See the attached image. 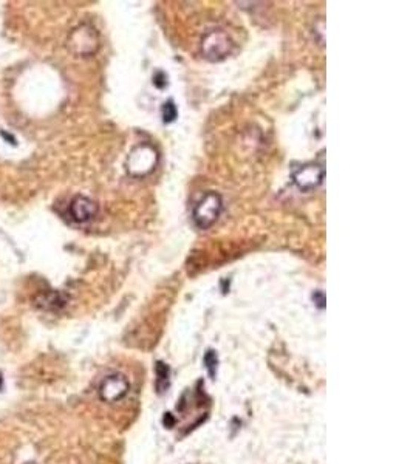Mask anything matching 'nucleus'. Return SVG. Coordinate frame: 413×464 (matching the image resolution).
Wrapping results in <instances>:
<instances>
[{"label": "nucleus", "mask_w": 413, "mask_h": 464, "mask_svg": "<svg viewBox=\"0 0 413 464\" xmlns=\"http://www.w3.org/2000/svg\"><path fill=\"white\" fill-rule=\"evenodd\" d=\"M313 300H314V302H318L316 305H318L319 308H323V304H325V299H323V292L322 291L316 292V295L313 296Z\"/></svg>", "instance_id": "obj_12"}, {"label": "nucleus", "mask_w": 413, "mask_h": 464, "mask_svg": "<svg viewBox=\"0 0 413 464\" xmlns=\"http://www.w3.org/2000/svg\"><path fill=\"white\" fill-rule=\"evenodd\" d=\"M157 388L158 392H164V390L169 387V369L167 365H164L163 362H158L157 364Z\"/></svg>", "instance_id": "obj_8"}, {"label": "nucleus", "mask_w": 413, "mask_h": 464, "mask_svg": "<svg viewBox=\"0 0 413 464\" xmlns=\"http://www.w3.org/2000/svg\"><path fill=\"white\" fill-rule=\"evenodd\" d=\"M158 162V155L155 149L150 148L149 144L138 145V148L131 153L127 161L128 172L135 177H144L150 174L155 169Z\"/></svg>", "instance_id": "obj_2"}, {"label": "nucleus", "mask_w": 413, "mask_h": 464, "mask_svg": "<svg viewBox=\"0 0 413 464\" xmlns=\"http://www.w3.org/2000/svg\"><path fill=\"white\" fill-rule=\"evenodd\" d=\"M68 213L73 222L88 223L98 214V205H96L92 198L84 197V195H78V197L71 200Z\"/></svg>", "instance_id": "obj_5"}, {"label": "nucleus", "mask_w": 413, "mask_h": 464, "mask_svg": "<svg viewBox=\"0 0 413 464\" xmlns=\"http://www.w3.org/2000/svg\"><path fill=\"white\" fill-rule=\"evenodd\" d=\"M205 364L206 369L209 371L210 376H215V370H217V355L214 352H208L205 356Z\"/></svg>", "instance_id": "obj_10"}, {"label": "nucleus", "mask_w": 413, "mask_h": 464, "mask_svg": "<svg viewBox=\"0 0 413 464\" xmlns=\"http://www.w3.org/2000/svg\"><path fill=\"white\" fill-rule=\"evenodd\" d=\"M128 393V382L121 374H110L101 382L100 396L105 403H116Z\"/></svg>", "instance_id": "obj_3"}, {"label": "nucleus", "mask_w": 413, "mask_h": 464, "mask_svg": "<svg viewBox=\"0 0 413 464\" xmlns=\"http://www.w3.org/2000/svg\"><path fill=\"white\" fill-rule=\"evenodd\" d=\"M27 464H35V463H27Z\"/></svg>", "instance_id": "obj_14"}, {"label": "nucleus", "mask_w": 413, "mask_h": 464, "mask_svg": "<svg viewBox=\"0 0 413 464\" xmlns=\"http://www.w3.org/2000/svg\"><path fill=\"white\" fill-rule=\"evenodd\" d=\"M178 115V110H176V105L174 104V101H167L163 105V121L164 123H174L175 118Z\"/></svg>", "instance_id": "obj_9"}, {"label": "nucleus", "mask_w": 413, "mask_h": 464, "mask_svg": "<svg viewBox=\"0 0 413 464\" xmlns=\"http://www.w3.org/2000/svg\"><path fill=\"white\" fill-rule=\"evenodd\" d=\"M4 388V376H2V373H0V390Z\"/></svg>", "instance_id": "obj_13"}, {"label": "nucleus", "mask_w": 413, "mask_h": 464, "mask_svg": "<svg viewBox=\"0 0 413 464\" xmlns=\"http://www.w3.org/2000/svg\"><path fill=\"white\" fill-rule=\"evenodd\" d=\"M231 42L226 35L220 31H214L206 36L203 42V50L208 54L206 58L210 61H220L226 58V54L229 53Z\"/></svg>", "instance_id": "obj_6"}, {"label": "nucleus", "mask_w": 413, "mask_h": 464, "mask_svg": "<svg viewBox=\"0 0 413 464\" xmlns=\"http://www.w3.org/2000/svg\"><path fill=\"white\" fill-rule=\"evenodd\" d=\"M66 304H67V300H66V297H64V295H61V292H56V291L45 292V295H42L37 299V305L45 309H58V308H62Z\"/></svg>", "instance_id": "obj_7"}, {"label": "nucleus", "mask_w": 413, "mask_h": 464, "mask_svg": "<svg viewBox=\"0 0 413 464\" xmlns=\"http://www.w3.org/2000/svg\"><path fill=\"white\" fill-rule=\"evenodd\" d=\"M153 85L157 88H164L167 85V76L164 71H157L155 75H153Z\"/></svg>", "instance_id": "obj_11"}, {"label": "nucleus", "mask_w": 413, "mask_h": 464, "mask_svg": "<svg viewBox=\"0 0 413 464\" xmlns=\"http://www.w3.org/2000/svg\"><path fill=\"white\" fill-rule=\"evenodd\" d=\"M223 208L222 197L215 192H208L203 195L196 208H193L192 218L193 223H196L200 230H208V227L213 226L218 217H220Z\"/></svg>", "instance_id": "obj_1"}, {"label": "nucleus", "mask_w": 413, "mask_h": 464, "mask_svg": "<svg viewBox=\"0 0 413 464\" xmlns=\"http://www.w3.org/2000/svg\"><path fill=\"white\" fill-rule=\"evenodd\" d=\"M323 169L319 165H304L293 172V182L301 191H311L318 187L323 180Z\"/></svg>", "instance_id": "obj_4"}]
</instances>
